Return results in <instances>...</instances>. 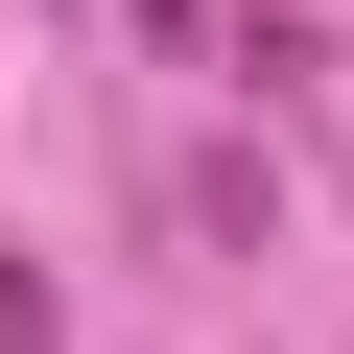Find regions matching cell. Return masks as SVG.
Instances as JSON below:
<instances>
[{"label":"cell","mask_w":354,"mask_h":354,"mask_svg":"<svg viewBox=\"0 0 354 354\" xmlns=\"http://www.w3.org/2000/svg\"><path fill=\"white\" fill-rule=\"evenodd\" d=\"M213 48H236V95H307L330 48H307V0H213Z\"/></svg>","instance_id":"6da1fadb"},{"label":"cell","mask_w":354,"mask_h":354,"mask_svg":"<svg viewBox=\"0 0 354 354\" xmlns=\"http://www.w3.org/2000/svg\"><path fill=\"white\" fill-rule=\"evenodd\" d=\"M0 354H71V283L48 260H0Z\"/></svg>","instance_id":"7a4b0ae2"}]
</instances>
